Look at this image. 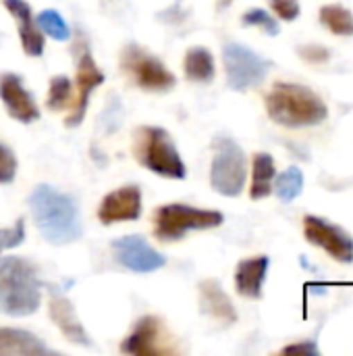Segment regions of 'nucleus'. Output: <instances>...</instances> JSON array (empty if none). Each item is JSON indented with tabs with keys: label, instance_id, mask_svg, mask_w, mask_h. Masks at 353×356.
Masks as SVG:
<instances>
[{
	"label": "nucleus",
	"instance_id": "4468645a",
	"mask_svg": "<svg viewBox=\"0 0 353 356\" xmlns=\"http://www.w3.org/2000/svg\"><path fill=\"white\" fill-rule=\"evenodd\" d=\"M102 83H104V73L98 69L92 54L85 50L79 56V63H77V100H75V106H73L71 115L64 121L67 127H77L83 121L87 104H89V96H92L94 88H98Z\"/></svg>",
	"mask_w": 353,
	"mask_h": 356
},
{
	"label": "nucleus",
	"instance_id": "ddd939ff",
	"mask_svg": "<svg viewBox=\"0 0 353 356\" xmlns=\"http://www.w3.org/2000/svg\"><path fill=\"white\" fill-rule=\"evenodd\" d=\"M0 100L4 102L8 115L21 123H31L40 119V108L33 96L25 90L23 79L15 73L0 75Z\"/></svg>",
	"mask_w": 353,
	"mask_h": 356
},
{
	"label": "nucleus",
	"instance_id": "2f4dec72",
	"mask_svg": "<svg viewBox=\"0 0 353 356\" xmlns=\"http://www.w3.org/2000/svg\"><path fill=\"white\" fill-rule=\"evenodd\" d=\"M216 2H218V8H221V10H225V8H229V6H231V2H233V0H216Z\"/></svg>",
	"mask_w": 353,
	"mask_h": 356
},
{
	"label": "nucleus",
	"instance_id": "cd10ccee",
	"mask_svg": "<svg viewBox=\"0 0 353 356\" xmlns=\"http://www.w3.org/2000/svg\"><path fill=\"white\" fill-rule=\"evenodd\" d=\"M298 54H300L302 60L312 63V65H322V63H327L331 58V52L320 44H304V46L298 48Z\"/></svg>",
	"mask_w": 353,
	"mask_h": 356
},
{
	"label": "nucleus",
	"instance_id": "0eeeda50",
	"mask_svg": "<svg viewBox=\"0 0 353 356\" xmlns=\"http://www.w3.org/2000/svg\"><path fill=\"white\" fill-rule=\"evenodd\" d=\"M121 69L125 75L146 92H166L173 90L177 79L171 69L164 67L154 54L137 44H127L121 54Z\"/></svg>",
	"mask_w": 353,
	"mask_h": 356
},
{
	"label": "nucleus",
	"instance_id": "5701e85b",
	"mask_svg": "<svg viewBox=\"0 0 353 356\" xmlns=\"http://www.w3.org/2000/svg\"><path fill=\"white\" fill-rule=\"evenodd\" d=\"M320 23L335 35H353V15L341 4H325L320 8Z\"/></svg>",
	"mask_w": 353,
	"mask_h": 356
},
{
	"label": "nucleus",
	"instance_id": "4be33fe9",
	"mask_svg": "<svg viewBox=\"0 0 353 356\" xmlns=\"http://www.w3.org/2000/svg\"><path fill=\"white\" fill-rule=\"evenodd\" d=\"M273 190L277 192V198L281 202H285V204L293 202L304 190V173H302V169L300 167H289L283 173L275 175Z\"/></svg>",
	"mask_w": 353,
	"mask_h": 356
},
{
	"label": "nucleus",
	"instance_id": "1a4fd4ad",
	"mask_svg": "<svg viewBox=\"0 0 353 356\" xmlns=\"http://www.w3.org/2000/svg\"><path fill=\"white\" fill-rule=\"evenodd\" d=\"M121 350L133 356H162L177 353L171 334L166 332L162 321L152 315H146L135 323L133 332L121 344Z\"/></svg>",
	"mask_w": 353,
	"mask_h": 356
},
{
	"label": "nucleus",
	"instance_id": "6e6552de",
	"mask_svg": "<svg viewBox=\"0 0 353 356\" xmlns=\"http://www.w3.org/2000/svg\"><path fill=\"white\" fill-rule=\"evenodd\" d=\"M223 63L227 71V83L235 92H246L250 88L260 86L273 65L270 60H266L252 48L237 44V42L225 44Z\"/></svg>",
	"mask_w": 353,
	"mask_h": 356
},
{
	"label": "nucleus",
	"instance_id": "6ab92c4d",
	"mask_svg": "<svg viewBox=\"0 0 353 356\" xmlns=\"http://www.w3.org/2000/svg\"><path fill=\"white\" fill-rule=\"evenodd\" d=\"M50 355V348L31 332L0 327V356H42Z\"/></svg>",
	"mask_w": 353,
	"mask_h": 356
},
{
	"label": "nucleus",
	"instance_id": "7ed1b4c3",
	"mask_svg": "<svg viewBox=\"0 0 353 356\" xmlns=\"http://www.w3.org/2000/svg\"><path fill=\"white\" fill-rule=\"evenodd\" d=\"M42 292L33 263L21 257L0 259V315L27 317L40 307Z\"/></svg>",
	"mask_w": 353,
	"mask_h": 356
},
{
	"label": "nucleus",
	"instance_id": "9b49d317",
	"mask_svg": "<svg viewBox=\"0 0 353 356\" xmlns=\"http://www.w3.org/2000/svg\"><path fill=\"white\" fill-rule=\"evenodd\" d=\"M112 250L114 259L133 273H152L166 265V259L141 236H123L112 242Z\"/></svg>",
	"mask_w": 353,
	"mask_h": 356
},
{
	"label": "nucleus",
	"instance_id": "f257e3e1",
	"mask_svg": "<svg viewBox=\"0 0 353 356\" xmlns=\"http://www.w3.org/2000/svg\"><path fill=\"white\" fill-rule=\"evenodd\" d=\"M29 211L42 238L52 246L77 242L83 234L79 207L73 196L58 192L48 184H40L27 198Z\"/></svg>",
	"mask_w": 353,
	"mask_h": 356
},
{
	"label": "nucleus",
	"instance_id": "39448f33",
	"mask_svg": "<svg viewBox=\"0 0 353 356\" xmlns=\"http://www.w3.org/2000/svg\"><path fill=\"white\" fill-rule=\"evenodd\" d=\"M225 217L218 211L196 209L189 204H162L154 213V236L160 242H177L189 232L214 229Z\"/></svg>",
	"mask_w": 353,
	"mask_h": 356
},
{
	"label": "nucleus",
	"instance_id": "aec40b11",
	"mask_svg": "<svg viewBox=\"0 0 353 356\" xmlns=\"http://www.w3.org/2000/svg\"><path fill=\"white\" fill-rule=\"evenodd\" d=\"M185 77L196 83H210L214 79V56L204 46H193L185 54Z\"/></svg>",
	"mask_w": 353,
	"mask_h": 356
},
{
	"label": "nucleus",
	"instance_id": "9d476101",
	"mask_svg": "<svg viewBox=\"0 0 353 356\" xmlns=\"http://www.w3.org/2000/svg\"><path fill=\"white\" fill-rule=\"evenodd\" d=\"M304 234L306 240L322 250H327L337 263H352L353 261V240L352 236L337 227L335 223L308 215L304 217Z\"/></svg>",
	"mask_w": 353,
	"mask_h": 356
},
{
	"label": "nucleus",
	"instance_id": "bb28decb",
	"mask_svg": "<svg viewBox=\"0 0 353 356\" xmlns=\"http://www.w3.org/2000/svg\"><path fill=\"white\" fill-rule=\"evenodd\" d=\"M23 240H25V221L19 217V219L15 221L12 227L0 229V254H2L4 250H10V248L21 246Z\"/></svg>",
	"mask_w": 353,
	"mask_h": 356
},
{
	"label": "nucleus",
	"instance_id": "2eb2a0df",
	"mask_svg": "<svg viewBox=\"0 0 353 356\" xmlns=\"http://www.w3.org/2000/svg\"><path fill=\"white\" fill-rule=\"evenodd\" d=\"M198 290H200V309L204 315H208L210 319H214L223 325H233L237 321V311L216 280L202 282L198 286Z\"/></svg>",
	"mask_w": 353,
	"mask_h": 356
},
{
	"label": "nucleus",
	"instance_id": "f3484780",
	"mask_svg": "<svg viewBox=\"0 0 353 356\" xmlns=\"http://www.w3.org/2000/svg\"><path fill=\"white\" fill-rule=\"evenodd\" d=\"M2 4L6 6V10L17 21V29H19V35H21V46H23L25 54L27 56H42V52H44V35H42L40 27L35 25V21L31 17V6L25 0H4Z\"/></svg>",
	"mask_w": 353,
	"mask_h": 356
},
{
	"label": "nucleus",
	"instance_id": "f8f14e48",
	"mask_svg": "<svg viewBox=\"0 0 353 356\" xmlns=\"http://www.w3.org/2000/svg\"><path fill=\"white\" fill-rule=\"evenodd\" d=\"M141 215V190L137 186H125L106 194L98 207V219L102 225L121 221H137Z\"/></svg>",
	"mask_w": 353,
	"mask_h": 356
},
{
	"label": "nucleus",
	"instance_id": "423d86ee",
	"mask_svg": "<svg viewBox=\"0 0 353 356\" xmlns=\"http://www.w3.org/2000/svg\"><path fill=\"white\" fill-rule=\"evenodd\" d=\"M214 159L210 167V186L214 192L235 198L241 194L248 177L246 152L231 138H218L214 142Z\"/></svg>",
	"mask_w": 353,
	"mask_h": 356
},
{
	"label": "nucleus",
	"instance_id": "c756f323",
	"mask_svg": "<svg viewBox=\"0 0 353 356\" xmlns=\"http://www.w3.org/2000/svg\"><path fill=\"white\" fill-rule=\"evenodd\" d=\"M270 8L283 19V21H295L300 17V2L298 0H268Z\"/></svg>",
	"mask_w": 353,
	"mask_h": 356
},
{
	"label": "nucleus",
	"instance_id": "c85d7f7f",
	"mask_svg": "<svg viewBox=\"0 0 353 356\" xmlns=\"http://www.w3.org/2000/svg\"><path fill=\"white\" fill-rule=\"evenodd\" d=\"M17 173V159L12 150L0 144V184H10Z\"/></svg>",
	"mask_w": 353,
	"mask_h": 356
},
{
	"label": "nucleus",
	"instance_id": "20e7f679",
	"mask_svg": "<svg viewBox=\"0 0 353 356\" xmlns=\"http://www.w3.org/2000/svg\"><path fill=\"white\" fill-rule=\"evenodd\" d=\"M133 152L135 159L152 173L169 179H185L187 169L181 161V154L162 127L144 125L133 136Z\"/></svg>",
	"mask_w": 353,
	"mask_h": 356
},
{
	"label": "nucleus",
	"instance_id": "412c9836",
	"mask_svg": "<svg viewBox=\"0 0 353 356\" xmlns=\"http://www.w3.org/2000/svg\"><path fill=\"white\" fill-rule=\"evenodd\" d=\"M275 175H277V169H275L273 156L266 152H258L254 156V165H252V188H250L252 200H262V198L270 196Z\"/></svg>",
	"mask_w": 353,
	"mask_h": 356
},
{
	"label": "nucleus",
	"instance_id": "b1692460",
	"mask_svg": "<svg viewBox=\"0 0 353 356\" xmlns=\"http://www.w3.org/2000/svg\"><path fill=\"white\" fill-rule=\"evenodd\" d=\"M73 98V86L69 81V77L64 75H56L50 79V90H48V100H46V106L50 111H62L69 106Z\"/></svg>",
	"mask_w": 353,
	"mask_h": 356
},
{
	"label": "nucleus",
	"instance_id": "393cba45",
	"mask_svg": "<svg viewBox=\"0 0 353 356\" xmlns=\"http://www.w3.org/2000/svg\"><path fill=\"white\" fill-rule=\"evenodd\" d=\"M35 25L40 27V31L48 33L52 40H58V42H64L71 35L69 25L56 10H42L35 19Z\"/></svg>",
	"mask_w": 353,
	"mask_h": 356
},
{
	"label": "nucleus",
	"instance_id": "a878e982",
	"mask_svg": "<svg viewBox=\"0 0 353 356\" xmlns=\"http://www.w3.org/2000/svg\"><path fill=\"white\" fill-rule=\"evenodd\" d=\"M241 23L246 27H260L262 31H266L268 35H279L281 31V25L277 23V19L273 15H268L266 10L262 8H252L248 10L243 17H241Z\"/></svg>",
	"mask_w": 353,
	"mask_h": 356
},
{
	"label": "nucleus",
	"instance_id": "a211bd4d",
	"mask_svg": "<svg viewBox=\"0 0 353 356\" xmlns=\"http://www.w3.org/2000/svg\"><path fill=\"white\" fill-rule=\"evenodd\" d=\"M268 265H270L268 257H254V259L241 261L235 271L237 294L243 298H252V300L262 298V286L268 273Z\"/></svg>",
	"mask_w": 353,
	"mask_h": 356
},
{
	"label": "nucleus",
	"instance_id": "f03ea898",
	"mask_svg": "<svg viewBox=\"0 0 353 356\" xmlns=\"http://www.w3.org/2000/svg\"><path fill=\"white\" fill-rule=\"evenodd\" d=\"M268 117L289 129L312 127L329 117L325 100L310 88L289 81H279L266 96Z\"/></svg>",
	"mask_w": 353,
	"mask_h": 356
},
{
	"label": "nucleus",
	"instance_id": "7c9ffc66",
	"mask_svg": "<svg viewBox=\"0 0 353 356\" xmlns=\"http://www.w3.org/2000/svg\"><path fill=\"white\" fill-rule=\"evenodd\" d=\"M281 355H304V356H318V346L314 340H304L300 344H291V346H285L281 350Z\"/></svg>",
	"mask_w": 353,
	"mask_h": 356
},
{
	"label": "nucleus",
	"instance_id": "dca6fc26",
	"mask_svg": "<svg viewBox=\"0 0 353 356\" xmlns=\"http://www.w3.org/2000/svg\"><path fill=\"white\" fill-rule=\"evenodd\" d=\"M50 317L69 342H73L77 346H92V340H89L85 327L81 325L71 300H67L64 296H60L56 292L50 296Z\"/></svg>",
	"mask_w": 353,
	"mask_h": 356
}]
</instances>
